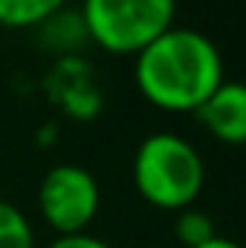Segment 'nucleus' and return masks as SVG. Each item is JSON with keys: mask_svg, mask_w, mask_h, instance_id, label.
<instances>
[{"mask_svg": "<svg viewBox=\"0 0 246 248\" xmlns=\"http://www.w3.org/2000/svg\"><path fill=\"white\" fill-rule=\"evenodd\" d=\"M177 0H84L87 38L113 55H136L174 26Z\"/></svg>", "mask_w": 246, "mask_h": 248, "instance_id": "7ed1b4c3", "label": "nucleus"}, {"mask_svg": "<svg viewBox=\"0 0 246 248\" xmlns=\"http://www.w3.org/2000/svg\"><path fill=\"white\" fill-rule=\"evenodd\" d=\"M133 78L145 101L165 113H197L226 81L217 44L200 29L171 26L142 52H136Z\"/></svg>", "mask_w": 246, "mask_h": 248, "instance_id": "f257e3e1", "label": "nucleus"}, {"mask_svg": "<svg viewBox=\"0 0 246 248\" xmlns=\"http://www.w3.org/2000/svg\"><path fill=\"white\" fill-rule=\"evenodd\" d=\"M50 248H110V246H107L105 240H99V237L81 231V234H64L58 240H53Z\"/></svg>", "mask_w": 246, "mask_h": 248, "instance_id": "1a4fd4ad", "label": "nucleus"}, {"mask_svg": "<svg viewBox=\"0 0 246 248\" xmlns=\"http://www.w3.org/2000/svg\"><path fill=\"white\" fill-rule=\"evenodd\" d=\"M133 185L145 202L180 214L197 202L206 185L200 150L180 133H151L133 156Z\"/></svg>", "mask_w": 246, "mask_h": 248, "instance_id": "f03ea898", "label": "nucleus"}, {"mask_svg": "<svg viewBox=\"0 0 246 248\" xmlns=\"http://www.w3.org/2000/svg\"><path fill=\"white\" fill-rule=\"evenodd\" d=\"M0 248H35L29 217L6 199H0Z\"/></svg>", "mask_w": 246, "mask_h": 248, "instance_id": "0eeeda50", "label": "nucleus"}, {"mask_svg": "<svg viewBox=\"0 0 246 248\" xmlns=\"http://www.w3.org/2000/svg\"><path fill=\"white\" fill-rule=\"evenodd\" d=\"M67 0H0V26H38L58 15Z\"/></svg>", "mask_w": 246, "mask_h": 248, "instance_id": "423d86ee", "label": "nucleus"}, {"mask_svg": "<svg viewBox=\"0 0 246 248\" xmlns=\"http://www.w3.org/2000/svg\"><path fill=\"white\" fill-rule=\"evenodd\" d=\"M200 124L223 144H246V81H223L194 113Z\"/></svg>", "mask_w": 246, "mask_h": 248, "instance_id": "39448f33", "label": "nucleus"}, {"mask_svg": "<svg viewBox=\"0 0 246 248\" xmlns=\"http://www.w3.org/2000/svg\"><path fill=\"white\" fill-rule=\"evenodd\" d=\"M174 237H177V243L183 248H197L203 243H209L211 237H217V228H214V222H211V217L206 211H197L191 205V208H185V211L177 214Z\"/></svg>", "mask_w": 246, "mask_h": 248, "instance_id": "6e6552de", "label": "nucleus"}, {"mask_svg": "<svg viewBox=\"0 0 246 248\" xmlns=\"http://www.w3.org/2000/svg\"><path fill=\"white\" fill-rule=\"evenodd\" d=\"M102 190L96 176L81 165H55L38 185V211L50 228L64 234H81L96 219Z\"/></svg>", "mask_w": 246, "mask_h": 248, "instance_id": "20e7f679", "label": "nucleus"}, {"mask_svg": "<svg viewBox=\"0 0 246 248\" xmlns=\"http://www.w3.org/2000/svg\"><path fill=\"white\" fill-rule=\"evenodd\" d=\"M197 248H244L241 243H235V240H229V237H211L209 243H203V246H197Z\"/></svg>", "mask_w": 246, "mask_h": 248, "instance_id": "9d476101", "label": "nucleus"}]
</instances>
